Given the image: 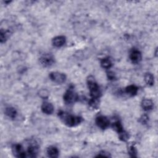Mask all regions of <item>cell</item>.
<instances>
[{
    "instance_id": "3",
    "label": "cell",
    "mask_w": 158,
    "mask_h": 158,
    "mask_svg": "<svg viewBox=\"0 0 158 158\" xmlns=\"http://www.w3.org/2000/svg\"><path fill=\"white\" fill-rule=\"evenodd\" d=\"M64 101L67 104H72L79 99L77 93L74 90V87H69L64 95Z\"/></svg>"
},
{
    "instance_id": "12",
    "label": "cell",
    "mask_w": 158,
    "mask_h": 158,
    "mask_svg": "<svg viewBox=\"0 0 158 158\" xmlns=\"http://www.w3.org/2000/svg\"><path fill=\"white\" fill-rule=\"evenodd\" d=\"M59 150L58 149L54 146H49L47 149V154L48 157L52 158H56L59 156Z\"/></svg>"
},
{
    "instance_id": "4",
    "label": "cell",
    "mask_w": 158,
    "mask_h": 158,
    "mask_svg": "<svg viewBox=\"0 0 158 158\" xmlns=\"http://www.w3.org/2000/svg\"><path fill=\"white\" fill-rule=\"evenodd\" d=\"M27 157H35L39 152V146L35 141L30 142L26 151Z\"/></svg>"
},
{
    "instance_id": "23",
    "label": "cell",
    "mask_w": 158,
    "mask_h": 158,
    "mask_svg": "<svg viewBox=\"0 0 158 158\" xmlns=\"http://www.w3.org/2000/svg\"><path fill=\"white\" fill-rule=\"evenodd\" d=\"M48 95H49V93L47 90L43 89V90H41L39 92V96L42 98H47L48 97Z\"/></svg>"
},
{
    "instance_id": "20",
    "label": "cell",
    "mask_w": 158,
    "mask_h": 158,
    "mask_svg": "<svg viewBox=\"0 0 158 158\" xmlns=\"http://www.w3.org/2000/svg\"><path fill=\"white\" fill-rule=\"evenodd\" d=\"M88 104L92 108L97 109L99 107V98H91V99L89 101Z\"/></svg>"
},
{
    "instance_id": "14",
    "label": "cell",
    "mask_w": 158,
    "mask_h": 158,
    "mask_svg": "<svg viewBox=\"0 0 158 158\" xmlns=\"http://www.w3.org/2000/svg\"><path fill=\"white\" fill-rule=\"evenodd\" d=\"M138 91V88L134 85H131L126 87L125 88V92L127 94H128L130 96H135Z\"/></svg>"
},
{
    "instance_id": "22",
    "label": "cell",
    "mask_w": 158,
    "mask_h": 158,
    "mask_svg": "<svg viewBox=\"0 0 158 158\" xmlns=\"http://www.w3.org/2000/svg\"><path fill=\"white\" fill-rule=\"evenodd\" d=\"M119 138L122 141H127L128 140L129 135L127 132L124 130L119 133Z\"/></svg>"
},
{
    "instance_id": "10",
    "label": "cell",
    "mask_w": 158,
    "mask_h": 158,
    "mask_svg": "<svg viewBox=\"0 0 158 158\" xmlns=\"http://www.w3.org/2000/svg\"><path fill=\"white\" fill-rule=\"evenodd\" d=\"M42 111L44 114L50 115L54 111V106L53 104L48 101H45L42 105Z\"/></svg>"
},
{
    "instance_id": "18",
    "label": "cell",
    "mask_w": 158,
    "mask_h": 158,
    "mask_svg": "<svg viewBox=\"0 0 158 158\" xmlns=\"http://www.w3.org/2000/svg\"><path fill=\"white\" fill-rule=\"evenodd\" d=\"M112 128L113 130H114L115 132H117L118 133L122 132L124 131V127L120 122V120H117L112 124Z\"/></svg>"
},
{
    "instance_id": "1",
    "label": "cell",
    "mask_w": 158,
    "mask_h": 158,
    "mask_svg": "<svg viewBox=\"0 0 158 158\" xmlns=\"http://www.w3.org/2000/svg\"><path fill=\"white\" fill-rule=\"evenodd\" d=\"M58 115L63 124L69 127H76L83 120L82 118L80 116L74 115L63 111L59 112Z\"/></svg>"
},
{
    "instance_id": "26",
    "label": "cell",
    "mask_w": 158,
    "mask_h": 158,
    "mask_svg": "<svg viewBox=\"0 0 158 158\" xmlns=\"http://www.w3.org/2000/svg\"><path fill=\"white\" fill-rule=\"evenodd\" d=\"M96 157H111V156H110V154H109V152H106V151H101L99 154H98V156H96Z\"/></svg>"
},
{
    "instance_id": "13",
    "label": "cell",
    "mask_w": 158,
    "mask_h": 158,
    "mask_svg": "<svg viewBox=\"0 0 158 158\" xmlns=\"http://www.w3.org/2000/svg\"><path fill=\"white\" fill-rule=\"evenodd\" d=\"M141 106L144 111H148L152 109L154 107V104L152 100L149 99H144L141 101Z\"/></svg>"
},
{
    "instance_id": "25",
    "label": "cell",
    "mask_w": 158,
    "mask_h": 158,
    "mask_svg": "<svg viewBox=\"0 0 158 158\" xmlns=\"http://www.w3.org/2000/svg\"><path fill=\"white\" fill-rule=\"evenodd\" d=\"M107 78L109 80H115V74L112 71H109L107 72Z\"/></svg>"
},
{
    "instance_id": "24",
    "label": "cell",
    "mask_w": 158,
    "mask_h": 158,
    "mask_svg": "<svg viewBox=\"0 0 158 158\" xmlns=\"http://www.w3.org/2000/svg\"><path fill=\"white\" fill-rule=\"evenodd\" d=\"M149 120V117L146 114L143 115L140 118V122L142 124H146Z\"/></svg>"
},
{
    "instance_id": "15",
    "label": "cell",
    "mask_w": 158,
    "mask_h": 158,
    "mask_svg": "<svg viewBox=\"0 0 158 158\" xmlns=\"http://www.w3.org/2000/svg\"><path fill=\"white\" fill-rule=\"evenodd\" d=\"M5 114L11 119H15L18 115V112L15 108L13 107H8L5 109Z\"/></svg>"
},
{
    "instance_id": "19",
    "label": "cell",
    "mask_w": 158,
    "mask_h": 158,
    "mask_svg": "<svg viewBox=\"0 0 158 158\" xmlns=\"http://www.w3.org/2000/svg\"><path fill=\"white\" fill-rule=\"evenodd\" d=\"M112 64L111 59H109L107 58H104V59H101V66L104 69H109L112 67Z\"/></svg>"
},
{
    "instance_id": "16",
    "label": "cell",
    "mask_w": 158,
    "mask_h": 158,
    "mask_svg": "<svg viewBox=\"0 0 158 158\" xmlns=\"http://www.w3.org/2000/svg\"><path fill=\"white\" fill-rule=\"evenodd\" d=\"M144 81L149 86H152L154 84V75L149 72H147L145 74L144 77Z\"/></svg>"
},
{
    "instance_id": "8",
    "label": "cell",
    "mask_w": 158,
    "mask_h": 158,
    "mask_svg": "<svg viewBox=\"0 0 158 158\" xmlns=\"http://www.w3.org/2000/svg\"><path fill=\"white\" fill-rule=\"evenodd\" d=\"M95 122L97 126L103 130L106 129L110 125L109 120L106 116L104 115L98 116L96 118Z\"/></svg>"
},
{
    "instance_id": "17",
    "label": "cell",
    "mask_w": 158,
    "mask_h": 158,
    "mask_svg": "<svg viewBox=\"0 0 158 158\" xmlns=\"http://www.w3.org/2000/svg\"><path fill=\"white\" fill-rule=\"evenodd\" d=\"M10 34H11V32L8 30H4L2 29L1 32H0V42H1V43H5L10 37Z\"/></svg>"
},
{
    "instance_id": "7",
    "label": "cell",
    "mask_w": 158,
    "mask_h": 158,
    "mask_svg": "<svg viewBox=\"0 0 158 158\" xmlns=\"http://www.w3.org/2000/svg\"><path fill=\"white\" fill-rule=\"evenodd\" d=\"M12 151L14 156L17 157H27L26 152L24 147L20 144H15L12 147Z\"/></svg>"
},
{
    "instance_id": "2",
    "label": "cell",
    "mask_w": 158,
    "mask_h": 158,
    "mask_svg": "<svg viewBox=\"0 0 158 158\" xmlns=\"http://www.w3.org/2000/svg\"><path fill=\"white\" fill-rule=\"evenodd\" d=\"M87 85L90 90L91 97L93 98H99L101 95V92L99 87L93 76H89L87 78Z\"/></svg>"
},
{
    "instance_id": "9",
    "label": "cell",
    "mask_w": 158,
    "mask_h": 158,
    "mask_svg": "<svg viewBox=\"0 0 158 158\" xmlns=\"http://www.w3.org/2000/svg\"><path fill=\"white\" fill-rule=\"evenodd\" d=\"M130 59L133 64L139 63L142 59L141 52L136 49H133L130 53Z\"/></svg>"
},
{
    "instance_id": "11",
    "label": "cell",
    "mask_w": 158,
    "mask_h": 158,
    "mask_svg": "<svg viewBox=\"0 0 158 158\" xmlns=\"http://www.w3.org/2000/svg\"><path fill=\"white\" fill-rule=\"evenodd\" d=\"M66 37L62 35L57 36L52 40V43L53 46L58 48L63 47L66 43Z\"/></svg>"
},
{
    "instance_id": "21",
    "label": "cell",
    "mask_w": 158,
    "mask_h": 158,
    "mask_svg": "<svg viewBox=\"0 0 158 158\" xmlns=\"http://www.w3.org/2000/svg\"><path fill=\"white\" fill-rule=\"evenodd\" d=\"M128 152L130 157H137V151L133 144H131L128 149Z\"/></svg>"
},
{
    "instance_id": "5",
    "label": "cell",
    "mask_w": 158,
    "mask_h": 158,
    "mask_svg": "<svg viewBox=\"0 0 158 158\" xmlns=\"http://www.w3.org/2000/svg\"><path fill=\"white\" fill-rule=\"evenodd\" d=\"M49 77L51 81L58 84H61L64 83L67 79V77L66 74L59 72H51L50 74Z\"/></svg>"
},
{
    "instance_id": "6",
    "label": "cell",
    "mask_w": 158,
    "mask_h": 158,
    "mask_svg": "<svg viewBox=\"0 0 158 158\" xmlns=\"http://www.w3.org/2000/svg\"><path fill=\"white\" fill-rule=\"evenodd\" d=\"M40 63L43 67L51 66L55 62L54 56L51 54H46L42 56L39 59Z\"/></svg>"
}]
</instances>
